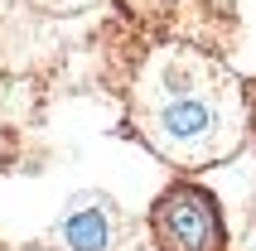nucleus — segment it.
<instances>
[{"label":"nucleus","mask_w":256,"mask_h":251,"mask_svg":"<svg viewBox=\"0 0 256 251\" xmlns=\"http://www.w3.org/2000/svg\"><path fill=\"white\" fill-rule=\"evenodd\" d=\"M130 136L170 169L228 164L246 145L256 121L252 87L208 48L194 44H160L140 58L126 92Z\"/></svg>","instance_id":"f257e3e1"},{"label":"nucleus","mask_w":256,"mask_h":251,"mask_svg":"<svg viewBox=\"0 0 256 251\" xmlns=\"http://www.w3.org/2000/svg\"><path fill=\"white\" fill-rule=\"evenodd\" d=\"M150 237H155V251H222L228 227H222L218 198L203 184L179 179L150 203Z\"/></svg>","instance_id":"f03ea898"},{"label":"nucleus","mask_w":256,"mask_h":251,"mask_svg":"<svg viewBox=\"0 0 256 251\" xmlns=\"http://www.w3.org/2000/svg\"><path fill=\"white\" fill-rule=\"evenodd\" d=\"M126 218L106 194H78L58 222V242L68 251H121Z\"/></svg>","instance_id":"7ed1b4c3"},{"label":"nucleus","mask_w":256,"mask_h":251,"mask_svg":"<svg viewBox=\"0 0 256 251\" xmlns=\"http://www.w3.org/2000/svg\"><path fill=\"white\" fill-rule=\"evenodd\" d=\"M179 0H121V10L136 14V20H164Z\"/></svg>","instance_id":"20e7f679"},{"label":"nucleus","mask_w":256,"mask_h":251,"mask_svg":"<svg viewBox=\"0 0 256 251\" xmlns=\"http://www.w3.org/2000/svg\"><path fill=\"white\" fill-rule=\"evenodd\" d=\"M246 251H256V227H246Z\"/></svg>","instance_id":"39448f33"},{"label":"nucleus","mask_w":256,"mask_h":251,"mask_svg":"<svg viewBox=\"0 0 256 251\" xmlns=\"http://www.w3.org/2000/svg\"><path fill=\"white\" fill-rule=\"evenodd\" d=\"M58 5H82V0H58Z\"/></svg>","instance_id":"423d86ee"}]
</instances>
